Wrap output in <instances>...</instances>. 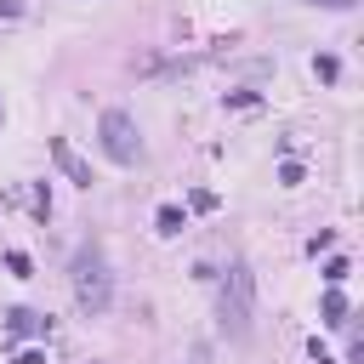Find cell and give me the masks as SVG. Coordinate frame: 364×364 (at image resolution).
Instances as JSON below:
<instances>
[{"mask_svg":"<svg viewBox=\"0 0 364 364\" xmlns=\"http://www.w3.org/2000/svg\"><path fill=\"white\" fill-rule=\"evenodd\" d=\"M6 267H11L17 279H28V256H23V250H6Z\"/></svg>","mask_w":364,"mask_h":364,"instance_id":"cell-9","label":"cell"},{"mask_svg":"<svg viewBox=\"0 0 364 364\" xmlns=\"http://www.w3.org/2000/svg\"><path fill=\"white\" fill-rule=\"evenodd\" d=\"M51 159L63 165V176H68L74 188H91V165H85V159H80V154H74L63 136H51Z\"/></svg>","mask_w":364,"mask_h":364,"instance_id":"cell-4","label":"cell"},{"mask_svg":"<svg viewBox=\"0 0 364 364\" xmlns=\"http://www.w3.org/2000/svg\"><path fill=\"white\" fill-rule=\"evenodd\" d=\"M17 364H46V358L40 353H17Z\"/></svg>","mask_w":364,"mask_h":364,"instance_id":"cell-10","label":"cell"},{"mask_svg":"<svg viewBox=\"0 0 364 364\" xmlns=\"http://www.w3.org/2000/svg\"><path fill=\"white\" fill-rule=\"evenodd\" d=\"M6 330H11V341H23V336H40V330H46V324H40V313H28V307H17V313H11V324H6Z\"/></svg>","mask_w":364,"mask_h":364,"instance_id":"cell-5","label":"cell"},{"mask_svg":"<svg viewBox=\"0 0 364 364\" xmlns=\"http://www.w3.org/2000/svg\"><path fill=\"white\" fill-rule=\"evenodd\" d=\"M154 228H159V233H182V228H188V216H182L176 205H159V210H154Z\"/></svg>","mask_w":364,"mask_h":364,"instance_id":"cell-6","label":"cell"},{"mask_svg":"<svg viewBox=\"0 0 364 364\" xmlns=\"http://www.w3.org/2000/svg\"><path fill=\"white\" fill-rule=\"evenodd\" d=\"M313 68H318V80H336V74H341V63H336V57H313Z\"/></svg>","mask_w":364,"mask_h":364,"instance_id":"cell-8","label":"cell"},{"mask_svg":"<svg viewBox=\"0 0 364 364\" xmlns=\"http://www.w3.org/2000/svg\"><path fill=\"white\" fill-rule=\"evenodd\" d=\"M324 324H347V296H341V290L324 296Z\"/></svg>","mask_w":364,"mask_h":364,"instance_id":"cell-7","label":"cell"},{"mask_svg":"<svg viewBox=\"0 0 364 364\" xmlns=\"http://www.w3.org/2000/svg\"><path fill=\"white\" fill-rule=\"evenodd\" d=\"M74 301H80L85 313H108V301H114V279H108L102 250H80V256H74Z\"/></svg>","mask_w":364,"mask_h":364,"instance_id":"cell-2","label":"cell"},{"mask_svg":"<svg viewBox=\"0 0 364 364\" xmlns=\"http://www.w3.org/2000/svg\"><path fill=\"white\" fill-rule=\"evenodd\" d=\"M250 318H256V279H250L245 262H233L228 279H222V330L233 341H245L250 336Z\"/></svg>","mask_w":364,"mask_h":364,"instance_id":"cell-1","label":"cell"},{"mask_svg":"<svg viewBox=\"0 0 364 364\" xmlns=\"http://www.w3.org/2000/svg\"><path fill=\"white\" fill-rule=\"evenodd\" d=\"M97 136H102V154H108L114 165H136V159H142V131H136V119H131L125 108H108L102 125H97Z\"/></svg>","mask_w":364,"mask_h":364,"instance_id":"cell-3","label":"cell"},{"mask_svg":"<svg viewBox=\"0 0 364 364\" xmlns=\"http://www.w3.org/2000/svg\"><path fill=\"white\" fill-rule=\"evenodd\" d=\"M313 6H353V0H313Z\"/></svg>","mask_w":364,"mask_h":364,"instance_id":"cell-11","label":"cell"}]
</instances>
